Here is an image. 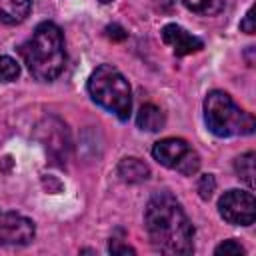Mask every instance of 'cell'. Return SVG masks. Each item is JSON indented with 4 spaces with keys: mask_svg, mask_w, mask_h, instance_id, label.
<instances>
[{
    "mask_svg": "<svg viewBox=\"0 0 256 256\" xmlns=\"http://www.w3.org/2000/svg\"><path fill=\"white\" fill-rule=\"evenodd\" d=\"M144 228L150 244L168 256L194 252V226L170 192L154 194L144 208Z\"/></svg>",
    "mask_w": 256,
    "mask_h": 256,
    "instance_id": "cell-1",
    "label": "cell"
},
{
    "mask_svg": "<svg viewBox=\"0 0 256 256\" xmlns=\"http://www.w3.org/2000/svg\"><path fill=\"white\" fill-rule=\"evenodd\" d=\"M20 56L38 82H52L56 80L66 64V50H64V34L54 22H40L32 36L20 46Z\"/></svg>",
    "mask_w": 256,
    "mask_h": 256,
    "instance_id": "cell-2",
    "label": "cell"
},
{
    "mask_svg": "<svg viewBox=\"0 0 256 256\" xmlns=\"http://www.w3.org/2000/svg\"><path fill=\"white\" fill-rule=\"evenodd\" d=\"M204 122L208 130L220 138L246 136L254 132V116L242 110L228 92L212 90L204 98Z\"/></svg>",
    "mask_w": 256,
    "mask_h": 256,
    "instance_id": "cell-3",
    "label": "cell"
},
{
    "mask_svg": "<svg viewBox=\"0 0 256 256\" xmlns=\"http://www.w3.org/2000/svg\"><path fill=\"white\" fill-rule=\"evenodd\" d=\"M90 98L104 110L128 120L132 112V90L124 74L112 64H100L88 78Z\"/></svg>",
    "mask_w": 256,
    "mask_h": 256,
    "instance_id": "cell-4",
    "label": "cell"
},
{
    "mask_svg": "<svg viewBox=\"0 0 256 256\" xmlns=\"http://www.w3.org/2000/svg\"><path fill=\"white\" fill-rule=\"evenodd\" d=\"M152 156L162 166L184 176H194L200 168L198 152L184 138H162L152 146Z\"/></svg>",
    "mask_w": 256,
    "mask_h": 256,
    "instance_id": "cell-5",
    "label": "cell"
},
{
    "mask_svg": "<svg viewBox=\"0 0 256 256\" xmlns=\"http://www.w3.org/2000/svg\"><path fill=\"white\" fill-rule=\"evenodd\" d=\"M36 140L44 146V150L48 152V156L58 162L64 164L70 156V148H72V138H70V130L68 126L56 118V116H48L44 120H40L36 124L34 130Z\"/></svg>",
    "mask_w": 256,
    "mask_h": 256,
    "instance_id": "cell-6",
    "label": "cell"
},
{
    "mask_svg": "<svg viewBox=\"0 0 256 256\" xmlns=\"http://www.w3.org/2000/svg\"><path fill=\"white\" fill-rule=\"evenodd\" d=\"M218 212L228 224L250 226L256 220V202L252 192L246 190H228L218 200Z\"/></svg>",
    "mask_w": 256,
    "mask_h": 256,
    "instance_id": "cell-7",
    "label": "cell"
},
{
    "mask_svg": "<svg viewBox=\"0 0 256 256\" xmlns=\"http://www.w3.org/2000/svg\"><path fill=\"white\" fill-rule=\"evenodd\" d=\"M34 222L16 212L0 214V244L6 246H26L34 240Z\"/></svg>",
    "mask_w": 256,
    "mask_h": 256,
    "instance_id": "cell-8",
    "label": "cell"
},
{
    "mask_svg": "<svg viewBox=\"0 0 256 256\" xmlns=\"http://www.w3.org/2000/svg\"><path fill=\"white\" fill-rule=\"evenodd\" d=\"M160 34H162V40L172 48V52L176 56H188V54L200 52L204 48V42L198 36L190 34L188 30H184L178 24H166Z\"/></svg>",
    "mask_w": 256,
    "mask_h": 256,
    "instance_id": "cell-9",
    "label": "cell"
},
{
    "mask_svg": "<svg viewBox=\"0 0 256 256\" xmlns=\"http://www.w3.org/2000/svg\"><path fill=\"white\" fill-rule=\"evenodd\" d=\"M118 176L122 182L126 184H140L144 180L150 178V168L144 160L140 158H134V156H128V158H122L118 162V168H116Z\"/></svg>",
    "mask_w": 256,
    "mask_h": 256,
    "instance_id": "cell-10",
    "label": "cell"
},
{
    "mask_svg": "<svg viewBox=\"0 0 256 256\" xmlns=\"http://www.w3.org/2000/svg\"><path fill=\"white\" fill-rule=\"evenodd\" d=\"M32 0H0V24H20L28 18Z\"/></svg>",
    "mask_w": 256,
    "mask_h": 256,
    "instance_id": "cell-11",
    "label": "cell"
},
{
    "mask_svg": "<svg viewBox=\"0 0 256 256\" xmlns=\"http://www.w3.org/2000/svg\"><path fill=\"white\" fill-rule=\"evenodd\" d=\"M136 124L140 130H146V132H158L164 128L166 124V116L164 112L154 106V104H144L140 106L138 114H136Z\"/></svg>",
    "mask_w": 256,
    "mask_h": 256,
    "instance_id": "cell-12",
    "label": "cell"
},
{
    "mask_svg": "<svg viewBox=\"0 0 256 256\" xmlns=\"http://www.w3.org/2000/svg\"><path fill=\"white\" fill-rule=\"evenodd\" d=\"M236 174L248 184V188H254V152H246L234 160Z\"/></svg>",
    "mask_w": 256,
    "mask_h": 256,
    "instance_id": "cell-13",
    "label": "cell"
},
{
    "mask_svg": "<svg viewBox=\"0 0 256 256\" xmlns=\"http://www.w3.org/2000/svg\"><path fill=\"white\" fill-rule=\"evenodd\" d=\"M182 4L200 16H214L224 8V0H182Z\"/></svg>",
    "mask_w": 256,
    "mask_h": 256,
    "instance_id": "cell-14",
    "label": "cell"
},
{
    "mask_svg": "<svg viewBox=\"0 0 256 256\" xmlns=\"http://www.w3.org/2000/svg\"><path fill=\"white\" fill-rule=\"evenodd\" d=\"M20 76V66L10 56H0V82H12Z\"/></svg>",
    "mask_w": 256,
    "mask_h": 256,
    "instance_id": "cell-15",
    "label": "cell"
},
{
    "mask_svg": "<svg viewBox=\"0 0 256 256\" xmlns=\"http://www.w3.org/2000/svg\"><path fill=\"white\" fill-rule=\"evenodd\" d=\"M196 190H198V194H200L202 200H210L212 194H214V190H216V178H214V174H202L198 178V182H196Z\"/></svg>",
    "mask_w": 256,
    "mask_h": 256,
    "instance_id": "cell-16",
    "label": "cell"
},
{
    "mask_svg": "<svg viewBox=\"0 0 256 256\" xmlns=\"http://www.w3.org/2000/svg\"><path fill=\"white\" fill-rule=\"evenodd\" d=\"M214 254L216 256H226V254H246V250H244V246L240 244V242H236L234 238H230V240H224V242H220L216 248H214Z\"/></svg>",
    "mask_w": 256,
    "mask_h": 256,
    "instance_id": "cell-17",
    "label": "cell"
},
{
    "mask_svg": "<svg viewBox=\"0 0 256 256\" xmlns=\"http://www.w3.org/2000/svg\"><path fill=\"white\" fill-rule=\"evenodd\" d=\"M108 252H110V254H136V250H134L130 244H126V242H122V240H118V238H110V242H108Z\"/></svg>",
    "mask_w": 256,
    "mask_h": 256,
    "instance_id": "cell-18",
    "label": "cell"
},
{
    "mask_svg": "<svg viewBox=\"0 0 256 256\" xmlns=\"http://www.w3.org/2000/svg\"><path fill=\"white\" fill-rule=\"evenodd\" d=\"M240 30L246 32V34H254V8H250V10L246 12V16L242 18Z\"/></svg>",
    "mask_w": 256,
    "mask_h": 256,
    "instance_id": "cell-19",
    "label": "cell"
},
{
    "mask_svg": "<svg viewBox=\"0 0 256 256\" xmlns=\"http://www.w3.org/2000/svg\"><path fill=\"white\" fill-rule=\"evenodd\" d=\"M106 36H108V38H112V40H124L128 34H126V30H124L122 26L112 24V26H108V28H106Z\"/></svg>",
    "mask_w": 256,
    "mask_h": 256,
    "instance_id": "cell-20",
    "label": "cell"
},
{
    "mask_svg": "<svg viewBox=\"0 0 256 256\" xmlns=\"http://www.w3.org/2000/svg\"><path fill=\"white\" fill-rule=\"evenodd\" d=\"M100 2H102V4H108V2H112V0H100Z\"/></svg>",
    "mask_w": 256,
    "mask_h": 256,
    "instance_id": "cell-21",
    "label": "cell"
}]
</instances>
